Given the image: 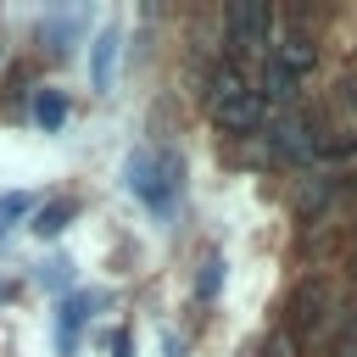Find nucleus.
Here are the masks:
<instances>
[{"instance_id": "f257e3e1", "label": "nucleus", "mask_w": 357, "mask_h": 357, "mask_svg": "<svg viewBox=\"0 0 357 357\" xmlns=\"http://www.w3.org/2000/svg\"><path fill=\"white\" fill-rule=\"evenodd\" d=\"M223 33H229V50L234 56H251L273 39V6L268 0H234L223 11Z\"/></svg>"}, {"instance_id": "f03ea898", "label": "nucleus", "mask_w": 357, "mask_h": 357, "mask_svg": "<svg viewBox=\"0 0 357 357\" xmlns=\"http://www.w3.org/2000/svg\"><path fill=\"white\" fill-rule=\"evenodd\" d=\"M173 184H178V178H173V156H156V151H134V156H128V190H134L145 206L162 212V206L173 201Z\"/></svg>"}, {"instance_id": "7ed1b4c3", "label": "nucleus", "mask_w": 357, "mask_h": 357, "mask_svg": "<svg viewBox=\"0 0 357 357\" xmlns=\"http://www.w3.org/2000/svg\"><path fill=\"white\" fill-rule=\"evenodd\" d=\"M212 123H218L223 134H251V128L262 123V100H257V89H240V95L212 100Z\"/></svg>"}, {"instance_id": "20e7f679", "label": "nucleus", "mask_w": 357, "mask_h": 357, "mask_svg": "<svg viewBox=\"0 0 357 357\" xmlns=\"http://www.w3.org/2000/svg\"><path fill=\"white\" fill-rule=\"evenodd\" d=\"M262 139H268L273 156H307V151H312V139H307V117H301V112H273Z\"/></svg>"}, {"instance_id": "39448f33", "label": "nucleus", "mask_w": 357, "mask_h": 357, "mask_svg": "<svg viewBox=\"0 0 357 357\" xmlns=\"http://www.w3.org/2000/svg\"><path fill=\"white\" fill-rule=\"evenodd\" d=\"M312 56H318V50H312V39H307V33H284V39H279V50H273V67H279V73H290V78H301V73H312Z\"/></svg>"}, {"instance_id": "423d86ee", "label": "nucleus", "mask_w": 357, "mask_h": 357, "mask_svg": "<svg viewBox=\"0 0 357 357\" xmlns=\"http://www.w3.org/2000/svg\"><path fill=\"white\" fill-rule=\"evenodd\" d=\"M112 67H117V28H106L100 39H95V50H89V84L106 95L112 89Z\"/></svg>"}, {"instance_id": "0eeeda50", "label": "nucleus", "mask_w": 357, "mask_h": 357, "mask_svg": "<svg viewBox=\"0 0 357 357\" xmlns=\"http://www.w3.org/2000/svg\"><path fill=\"white\" fill-rule=\"evenodd\" d=\"M73 212H78V206H73V201H56V206H45V212H39V218H33V234H39V240H45V234H61V229H67V218H73Z\"/></svg>"}, {"instance_id": "6e6552de", "label": "nucleus", "mask_w": 357, "mask_h": 357, "mask_svg": "<svg viewBox=\"0 0 357 357\" xmlns=\"http://www.w3.org/2000/svg\"><path fill=\"white\" fill-rule=\"evenodd\" d=\"M329 357H357V307L340 318V329L329 335Z\"/></svg>"}, {"instance_id": "1a4fd4ad", "label": "nucleus", "mask_w": 357, "mask_h": 357, "mask_svg": "<svg viewBox=\"0 0 357 357\" xmlns=\"http://www.w3.org/2000/svg\"><path fill=\"white\" fill-rule=\"evenodd\" d=\"M33 117H39L45 128H61V117H67V106H61L56 95H39V100H33Z\"/></svg>"}, {"instance_id": "9d476101", "label": "nucleus", "mask_w": 357, "mask_h": 357, "mask_svg": "<svg viewBox=\"0 0 357 357\" xmlns=\"http://www.w3.org/2000/svg\"><path fill=\"white\" fill-rule=\"evenodd\" d=\"M257 357H296V340H290V335H268Z\"/></svg>"}, {"instance_id": "9b49d317", "label": "nucleus", "mask_w": 357, "mask_h": 357, "mask_svg": "<svg viewBox=\"0 0 357 357\" xmlns=\"http://www.w3.org/2000/svg\"><path fill=\"white\" fill-rule=\"evenodd\" d=\"M212 296H218V257L201 262V301H212Z\"/></svg>"}, {"instance_id": "f8f14e48", "label": "nucleus", "mask_w": 357, "mask_h": 357, "mask_svg": "<svg viewBox=\"0 0 357 357\" xmlns=\"http://www.w3.org/2000/svg\"><path fill=\"white\" fill-rule=\"evenodd\" d=\"M17 212H28V195H6L0 201V218H17Z\"/></svg>"}]
</instances>
